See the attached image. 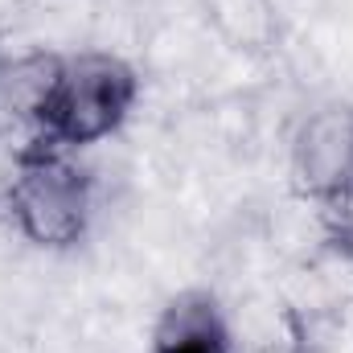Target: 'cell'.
<instances>
[{
    "instance_id": "cell-1",
    "label": "cell",
    "mask_w": 353,
    "mask_h": 353,
    "mask_svg": "<svg viewBox=\"0 0 353 353\" xmlns=\"http://www.w3.org/2000/svg\"><path fill=\"white\" fill-rule=\"evenodd\" d=\"M136 99H140V79L123 58L103 50L54 54L50 83L37 103L33 144L62 148V152L99 144L123 128Z\"/></svg>"
},
{
    "instance_id": "cell-4",
    "label": "cell",
    "mask_w": 353,
    "mask_h": 353,
    "mask_svg": "<svg viewBox=\"0 0 353 353\" xmlns=\"http://www.w3.org/2000/svg\"><path fill=\"white\" fill-rule=\"evenodd\" d=\"M50 70H54V54L0 58V136H21V148L33 144L37 103L50 83Z\"/></svg>"
},
{
    "instance_id": "cell-3",
    "label": "cell",
    "mask_w": 353,
    "mask_h": 353,
    "mask_svg": "<svg viewBox=\"0 0 353 353\" xmlns=\"http://www.w3.org/2000/svg\"><path fill=\"white\" fill-rule=\"evenodd\" d=\"M148 353H234V337L218 296L201 288L173 296L152 325Z\"/></svg>"
},
{
    "instance_id": "cell-5",
    "label": "cell",
    "mask_w": 353,
    "mask_h": 353,
    "mask_svg": "<svg viewBox=\"0 0 353 353\" xmlns=\"http://www.w3.org/2000/svg\"><path fill=\"white\" fill-rule=\"evenodd\" d=\"M350 176H353V169H350Z\"/></svg>"
},
{
    "instance_id": "cell-2",
    "label": "cell",
    "mask_w": 353,
    "mask_h": 353,
    "mask_svg": "<svg viewBox=\"0 0 353 353\" xmlns=\"http://www.w3.org/2000/svg\"><path fill=\"white\" fill-rule=\"evenodd\" d=\"M8 210L37 247H74L90 222V176L62 148H21L8 185Z\"/></svg>"
}]
</instances>
